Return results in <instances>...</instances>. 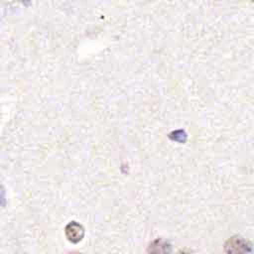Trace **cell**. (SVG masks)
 I'll list each match as a JSON object with an SVG mask.
<instances>
[{"label":"cell","instance_id":"6da1fadb","mask_svg":"<svg viewBox=\"0 0 254 254\" xmlns=\"http://www.w3.org/2000/svg\"><path fill=\"white\" fill-rule=\"evenodd\" d=\"M252 248V243L239 235L229 237L223 244V250L226 254H250Z\"/></svg>","mask_w":254,"mask_h":254},{"label":"cell","instance_id":"7a4b0ae2","mask_svg":"<svg viewBox=\"0 0 254 254\" xmlns=\"http://www.w3.org/2000/svg\"><path fill=\"white\" fill-rule=\"evenodd\" d=\"M147 254H172V245L164 238H157L150 242L146 249Z\"/></svg>","mask_w":254,"mask_h":254},{"label":"cell","instance_id":"3957f363","mask_svg":"<svg viewBox=\"0 0 254 254\" xmlns=\"http://www.w3.org/2000/svg\"><path fill=\"white\" fill-rule=\"evenodd\" d=\"M64 232L67 240L71 243L80 242L84 236V228L82 227V225H80L75 221L69 222L65 226Z\"/></svg>","mask_w":254,"mask_h":254},{"label":"cell","instance_id":"277c9868","mask_svg":"<svg viewBox=\"0 0 254 254\" xmlns=\"http://www.w3.org/2000/svg\"><path fill=\"white\" fill-rule=\"evenodd\" d=\"M177 254H193L192 253V251H190V249H187V248H185V249H182V250H180Z\"/></svg>","mask_w":254,"mask_h":254},{"label":"cell","instance_id":"5b68a950","mask_svg":"<svg viewBox=\"0 0 254 254\" xmlns=\"http://www.w3.org/2000/svg\"><path fill=\"white\" fill-rule=\"evenodd\" d=\"M68 254H81V253H79V252H70Z\"/></svg>","mask_w":254,"mask_h":254}]
</instances>
